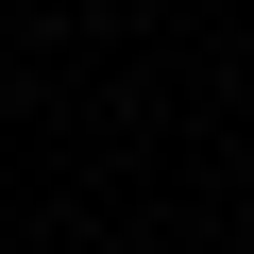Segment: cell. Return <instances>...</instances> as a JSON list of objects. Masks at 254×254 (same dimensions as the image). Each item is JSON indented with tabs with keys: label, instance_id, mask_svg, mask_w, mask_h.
<instances>
[{
	"label": "cell",
	"instance_id": "cell-1",
	"mask_svg": "<svg viewBox=\"0 0 254 254\" xmlns=\"http://www.w3.org/2000/svg\"><path fill=\"white\" fill-rule=\"evenodd\" d=\"M0 254H17V237H0Z\"/></svg>",
	"mask_w": 254,
	"mask_h": 254
}]
</instances>
